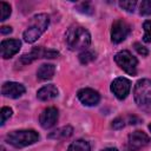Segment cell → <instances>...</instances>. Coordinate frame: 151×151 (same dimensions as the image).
<instances>
[{"instance_id":"obj_1","label":"cell","mask_w":151,"mask_h":151,"mask_svg":"<svg viewBox=\"0 0 151 151\" xmlns=\"http://www.w3.org/2000/svg\"><path fill=\"white\" fill-rule=\"evenodd\" d=\"M66 44L70 50H85L91 44L90 32L81 26H72L66 32Z\"/></svg>"},{"instance_id":"obj_2","label":"cell","mask_w":151,"mask_h":151,"mask_svg":"<svg viewBox=\"0 0 151 151\" xmlns=\"http://www.w3.org/2000/svg\"><path fill=\"white\" fill-rule=\"evenodd\" d=\"M48 25H50V17L47 14L40 13L34 15L31 19L28 27L24 32V40L29 44L37 41L40 38V35L47 29Z\"/></svg>"},{"instance_id":"obj_3","label":"cell","mask_w":151,"mask_h":151,"mask_svg":"<svg viewBox=\"0 0 151 151\" xmlns=\"http://www.w3.org/2000/svg\"><path fill=\"white\" fill-rule=\"evenodd\" d=\"M133 97L137 106L145 113L151 114V80L140 79L136 83Z\"/></svg>"},{"instance_id":"obj_4","label":"cell","mask_w":151,"mask_h":151,"mask_svg":"<svg viewBox=\"0 0 151 151\" xmlns=\"http://www.w3.org/2000/svg\"><path fill=\"white\" fill-rule=\"evenodd\" d=\"M39 134L34 130L12 131L6 136V142L14 147H25L38 142Z\"/></svg>"},{"instance_id":"obj_5","label":"cell","mask_w":151,"mask_h":151,"mask_svg":"<svg viewBox=\"0 0 151 151\" xmlns=\"http://www.w3.org/2000/svg\"><path fill=\"white\" fill-rule=\"evenodd\" d=\"M114 61L117 63V65L125 71L127 74L130 76H136L137 73V65H138V60L136 57H133L131 54L130 51H120L114 55Z\"/></svg>"},{"instance_id":"obj_6","label":"cell","mask_w":151,"mask_h":151,"mask_svg":"<svg viewBox=\"0 0 151 151\" xmlns=\"http://www.w3.org/2000/svg\"><path fill=\"white\" fill-rule=\"evenodd\" d=\"M58 54H59V52L55 50H47L44 47H33L31 50V52L21 55L19 61L22 65H27L37 59H40V58H48V59L55 58V57H58Z\"/></svg>"},{"instance_id":"obj_7","label":"cell","mask_w":151,"mask_h":151,"mask_svg":"<svg viewBox=\"0 0 151 151\" xmlns=\"http://www.w3.org/2000/svg\"><path fill=\"white\" fill-rule=\"evenodd\" d=\"M130 31H131V27L126 21H124L123 19L116 20L112 24V28H111V40H112V42H114V44L122 42L130 34Z\"/></svg>"},{"instance_id":"obj_8","label":"cell","mask_w":151,"mask_h":151,"mask_svg":"<svg viewBox=\"0 0 151 151\" xmlns=\"http://www.w3.org/2000/svg\"><path fill=\"white\" fill-rule=\"evenodd\" d=\"M149 143H150V137L143 131L137 130L129 134L127 145L131 151H137V150L144 147L145 145H147Z\"/></svg>"},{"instance_id":"obj_9","label":"cell","mask_w":151,"mask_h":151,"mask_svg":"<svg viewBox=\"0 0 151 151\" xmlns=\"http://www.w3.org/2000/svg\"><path fill=\"white\" fill-rule=\"evenodd\" d=\"M130 88H131V83L126 78H116L111 83V91L119 100H123L127 97Z\"/></svg>"},{"instance_id":"obj_10","label":"cell","mask_w":151,"mask_h":151,"mask_svg":"<svg viewBox=\"0 0 151 151\" xmlns=\"http://www.w3.org/2000/svg\"><path fill=\"white\" fill-rule=\"evenodd\" d=\"M21 47V41L19 39H6L1 41L0 50H1V57L4 59H8L17 54Z\"/></svg>"},{"instance_id":"obj_11","label":"cell","mask_w":151,"mask_h":151,"mask_svg":"<svg viewBox=\"0 0 151 151\" xmlns=\"http://www.w3.org/2000/svg\"><path fill=\"white\" fill-rule=\"evenodd\" d=\"M25 91H26L25 86L22 84L15 83V81H6V83H4L2 87H1V93L5 97L13 98V99L21 97L25 93Z\"/></svg>"},{"instance_id":"obj_12","label":"cell","mask_w":151,"mask_h":151,"mask_svg":"<svg viewBox=\"0 0 151 151\" xmlns=\"http://www.w3.org/2000/svg\"><path fill=\"white\" fill-rule=\"evenodd\" d=\"M58 117H59V113H58V110L55 107H53V106L52 107H47L40 113L39 123H40L41 127L51 129L52 126L55 125V123L58 120Z\"/></svg>"},{"instance_id":"obj_13","label":"cell","mask_w":151,"mask_h":151,"mask_svg":"<svg viewBox=\"0 0 151 151\" xmlns=\"http://www.w3.org/2000/svg\"><path fill=\"white\" fill-rule=\"evenodd\" d=\"M77 96H78V99L86 106H94L100 100V94L93 88H88V87L79 90Z\"/></svg>"},{"instance_id":"obj_14","label":"cell","mask_w":151,"mask_h":151,"mask_svg":"<svg viewBox=\"0 0 151 151\" xmlns=\"http://www.w3.org/2000/svg\"><path fill=\"white\" fill-rule=\"evenodd\" d=\"M57 96H58V88H57L53 84L45 85V86H42V87L37 92L38 99H39V100H42V101L52 100V99H54Z\"/></svg>"},{"instance_id":"obj_15","label":"cell","mask_w":151,"mask_h":151,"mask_svg":"<svg viewBox=\"0 0 151 151\" xmlns=\"http://www.w3.org/2000/svg\"><path fill=\"white\" fill-rule=\"evenodd\" d=\"M55 72V67L52 64H42L38 71H37V77L39 80H48L53 78Z\"/></svg>"},{"instance_id":"obj_16","label":"cell","mask_w":151,"mask_h":151,"mask_svg":"<svg viewBox=\"0 0 151 151\" xmlns=\"http://www.w3.org/2000/svg\"><path fill=\"white\" fill-rule=\"evenodd\" d=\"M72 133H73L72 126L67 125V126L59 127V129L54 130L53 132H51V133L48 134V138H50V139H58V140H61V139H66V138L71 137Z\"/></svg>"},{"instance_id":"obj_17","label":"cell","mask_w":151,"mask_h":151,"mask_svg":"<svg viewBox=\"0 0 151 151\" xmlns=\"http://www.w3.org/2000/svg\"><path fill=\"white\" fill-rule=\"evenodd\" d=\"M67 151H91V146H90L88 142H86L84 139H78L68 146Z\"/></svg>"},{"instance_id":"obj_18","label":"cell","mask_w":151,"mask_h":151,"mask_svg":"<svg viewBox=\"0 0 151 151\" xmlns=\"http://www.w3.org/2000/svg\"><path fill=\"white\" fill-rule=\"evenodd\" d=\"M79 61L83 64V65H86V64H90L91 61H93L96 59V53L93 51H90V50H85L83 51L79 55Z\"/></svg>"},{"instance_id":"obj_19","label":"cell","mask_w":151,"mask_h":151,"mask_svg":"<svg viewBox=\"0 0 151 151\" xmlns=\"http://www.w3.org/2000/svg\"><path fill=\"white\" fill-rule=\"evenodd\" d=\"M77 11H79V12H81V13H84V14L91 15V14H93L94 8H93V6L91 5V2H81V4H79V5L77 6Z\"/></svg>"},{"instance_id":"obj_20","label":"cell","mask_w":151,"mask_h":151,"mask_svg":"<svg viewBox=\"0 0 151 151\" xmlns=\"http://www.w3.org/2000/svg\"><path fill=\"white\" fill-rule=\"evenodd\" d=\"M0 9H1V21H5L9 15H11V12H12V9H11V6L7 4V2H5V1H1L0 2Z\"/></svg>"},{"instance_id":"obj_21","label":"cell","mask_w":151,"mask_h":151,"mask_svg":"<svg viewBox=\"0 0 151 151\" xmlns=\"http://www.w3.org/2000/svg\"><path fill=\"white\" fill-rule=\"evenodd\" d=\"M139 13L142 15H151V0H144L140 2Z\"/></svg>"},{"instance_id":"obj_22","label":"cell","mask_w":151,"mask_h":151,"mask_svg":"<svg viewBox=\"0 0 151 151\" xmlns=\"http://www.w3.org/2000/svg\"><path fill=\"white\" fill-rule=\"evenodd\" d=\"M119 6H120L123 9H125L126 12H130V13H132V12L134 11L136 6H137V1H134V0L120 1V2H119Z\"/></svg>"},{"instance_id":"obj_23","label":"cell","mask_w":151,"mask_h":151,"mask_svg":"<svg viewBox=\"0 0 151 151\" xmlns=\"http://www.w3.org/2000/svg\"><path fill=\"white\" fill-rule=\"evenodd\" d=\"M143 27H144V31H145L143 40L145 42H151V20H146L143 24Z\"/></svg>"},{"instance_id":"obj_24","label":"cell","mask_w":151,"mask_h":151,"mask_svg":"<svg viewBox=\"0 0 151 151\" xmlns=\"http://www.w3.org/2000/svg\"><path fill=\"white\" fill-rule=\"evenodd\" d=\"M12 113H13V111H12L11 107H6V106L2 107L1 109V122H0V124L4 125L6 123V120L9 119V117L12 116Z\"/></svg>"},{"instance_id":"obj_25","label":"cell","mask_w":151,"mask_h":151,"mask_svg":"<svg viewBox=\"0 0 151 151\" xmlns=\"http://www.w3.org/2000/svg\"><path fill=\"white\" fill-rule=\"evenodd\" d=\"M111 126L114 129V130H119V129H123L124 126H125V120L123 119V118H116L113 122H112V124H111Z\"/></svg>"},{"instance_id":"obj_26","label":"cell","mask_w":151,"mask_h":151,"mask_svg":"<svg viewBox=\"0 0 151 151\" xmlns=\"http://www.w3.org/2000/svg\"><path fill=\"white\" fill-rule=\"evenodd\" d=\"M134 50L139 53V54H142V55H147L149 54V51H147V48L146 47H144L143 45H140L139 42H134Z\"/></svg>"},{"instance_id":"obj_27","label":"cell","mask_w":151,"mask_h":151,"mask_svg":"<svg viewBox=\"0 0 151 151\" xmlns=\"http://www.w3.org/2000/svg\"><path fill=\"white\" fill-rule=\"evenodd\" d=\"M0 32H1V34H9V33H12V27H9V26H2L0 28Z\"/></svg>"},{"instance_id":"obj_28","label":"cell","mask_w":151,"mask_h":151,"mask_svg":"<svg viewBox=\"0 0 151 151\" xmlns=\"http://www.w3.org/2000/svg\"><path fill=\"white\" fill-rule=\"evenodd\" d=\"M101 151H118V149H116V147H106V149H104Z\"/></svg>"},{"instance_id":"obj_29","label":"cell","mask_w":151,"mask_h":151,"mask_svg":"<svg viewBox=\"0 0 151 151\" xmlns=\"http://www.w3.org/2000/svg\"><path fill=\"white\" fill-rule=\"evenodd\" d=\"M149 130H150V132H151V124L149 125Z\"/></svg>"}]
</instances>
